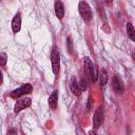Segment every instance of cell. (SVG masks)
<instances>
[{
	"mask_svg": "<svg viewBox=\"0 0 135 135\" xmlns=\"http://www.w3.org/2000/svg\"><path fill=\"white\" fill-rule=\"evenodd\" d=\"M66 45H68V51H69V53L72 54V53H73V42H72V39H71L70 37L66 39Z\"/></svg>",
	"mask_w": 135,
	"mask_h": 135,
	"instance_id": "14",
	"label": "cell"
},
{
	"mask_svg": "<svg viewBox=\"0 0 135 135\" xmlns=\"http://www.w3.org/2000/svg\"><path fill=\"white\" fill-rule=\"evenodd\" d=\"M89 135H96V133H95L94 131H90V132H89Z\"/></svg>",
	"mask_w": 135,
	"mask_h": 135,
	"instance_id": "19",
	"label": "cell"
},
{
	"mask_svg": "<svg viewBox=\"0 0 135 135\" xmlns=\"http://www.w3.org/2000/svg\"><path fill=\"white\" fill-rule=\"evenodd\" d=\"M21 28V17L20 14H16L12 21V30L14 33H18Z\"/></svg>",
	"mask_w": 135,
	"mask_h": 135,
	"instance_id": "8",
	"label": "cell"
},
{
	"mask_svg": "<svg viewBox=\"0 0 135 135\" xmlns=\"http://www.w3.org/2000/svg\"><path fill=\"white\" fill-rule=\"evenodd\" d=\"M88 101H89V102H88V111H90V110H91V107H92V102H93V101H92V98L89 97Z\"/></svg>",
	"mask_w": 135,
	"mask_h": 135,
	"instance_id": "17",
	"label": "cell"
},
{
	"mask_svg": "<svg viewBox=\"0 0 135 135\" xmlns=\"http://www.w3.org/2000/svg\"><path fill=\"white\" fill-rule=\"evenodd\" d=\"M127 34L131 40L135 41V30H134L132 23H127Z\"/></svg>",
	"mask_w": 135,
	"mask_h": 135,
	"instance_id": "12",
	"label": "cell"
},
{
	"mask_svg": "<svg viewBox=\"0 0 135 135\" xmlns=\"http://www.w3.org/2000/svg\"><path fill=\"white\" fill-rule=\"evenodd\" d=\"M57 102H58V91H54L49 98V105L51 107V109L55 110L57 108Z\"/></svg>",
	"mask_w": 135,
	"mask_h": 135,
	"instance_id": "11",
	"label": "cell"
},
{
	"mask_svg": "<svg viewBox=\"0 0 135 135\" xmlns=\"http://www.w3.org/2000/svg\"><path fill=\"white\" fill-rule=\"evenodd\" d=\"M103 116H104V114H103V108H102V105H100L95 111V114H94V117H93V124H94V128L95 129H98L100 127V124L103 121Z\"/></svg>",
	"mask_w": 135,
	"mask_h": 135,
	"instance_id": "5",
	"label": "cell"
},
{
	"mask_svg": "<svg viewBox=\"0 0 135 135\" xmlns=\"http://www.w3.org/2000/svg\"><path fill=\"white\" fill-rule=\"evenodd\" d=\"M79 88H80L81 92H82V91H84V90H86L88 85H86V82H85V80H83V79H82V80L79 82Z\"/></svg>",
	"mask_w": 135,
	"mask_h": 135,
	"instance_id": "16",
	"label": "cell"
},
{
	"mask_svg": "<svg viewBox=\"0 0 135 135\" xmlns=\"http://www.w3.org/2000/svg\"><path fill=\"white\" fill-rule=\"evenodd\" d=\"M99 78H100V84H101V85H105L107 82H108V79H109V77H108V73H107L105 70H102V71H101Z\"/></svg>",
	"mask_w": 135,
	"mask_h": 135,
	"instance_id": "13",
	"label": "cell"
},
{
	"mask_svg": "<svg viewBox=\"0 0 135 135\" xmlns=\"http://www.w3.org/2000/svg\"><path fill=\"white\" fill-rule=\"evenodd\" d=\"M112 84H113V88L115 90V92L119 95H121L123 92H124V86H123V83L120 79V77L118 75H115L113 77V80H112Z\"/></svg>",
	"mask_w": 135,
	"mask_h": 135,
	"instance_id": "7",
	"label": "cell"
},
{
	"mask_svg": "<svg viewBox=\"0 0 135 135\" xmlns=\"http://www.w3.org/2000/svg\"><path fill=\"white\" fill-rule=\"evenodd\" d=\"M55 14L58 19H62L64 16V7L61 1H56L55 2Z\"/></svg>",
	"mask_w": 135,
	"mask_h": 135,
	"instance_id": "9",
	"label": "cell"
},
{
	"mask_svg": "<svg viewBox=\"0 0 135 135\" xmlns=\"http://www.w3.org/2000/svg\"><path fill=\"white\" fill-rule=\"evenodd\" d=\"M51 62H52L53 73L55 75H57L58 72H59V66H60V55H59V52L56 49H54L51 53Z\"/></svg>",
	"mask_w": 135,
	"mask_h": 135,
	"instance_id": "3",
	"label": "cell"
},
{
	"mask_svg": "<svg viewBox=\"0 0 135 135\" xmlns=\"http://www.w3.org/2000/svg\"><path fill=\"white\" fill-rule=\"evenodd\" d=\"M132 57H133V59L135 60V51H133V52H132Z\"/></svg>",
	"mask_w": 135,
	"mask_h": 135,
	"instance_id": "20",
	"label": "cell"
},
{
	"mask_svg": "<svg viewBox=\"0 0 135 135\" xmlns=\"http://www.w3.org/2000/svg\"><path fill=\"white\" fill-rule=\"evenodd\" d=\"M32 101L30 98H23V99H20V100H17V102L15 103V113L18 114L19 112H21L22 110H24L25 108H28L31 105Z\"/></svg>",
	"mask_w": 135,
	"mask_h": 135,
	"instance_id": "6",
	"label": "cell"
},
{
	"mask_svg": "<svg viewBox=\"0 0 135 135\" xmlns=\"http://www.w3.org/2000/svg\"><path fill=\"white\" fill-rule=\"evenodd\" d=\"M78 11L82 17L83 20L85 21H90L92 19V11H91V7L90 5L84 2V1H80L79 4H78Z\"/></svg>",
	"mask_w": 135,
	"mask_h": 135,
	"instance_id": "2",
	"label": "cell"
},
{
	"mask_svg": "<svg viewBox=\"0 0 135 135\" xmlns=\"http://www.w3.org/2000/svg\"><path fill=\"white\" fill-rule=\"evenodd\" d=\"M83 65H84V71L86 73V75L93 80L95 81L97 79V69L96 66L93 65L92 61L90 60L89 57H85L84 60H83Z\"/></svg>",
	"mask_w": 135,
	"mask_h": 135,
	"instance_id": "1",
	"label": "cell"
},
{
	"mask_svg": "<svg viewBox=\"0 0 135 135\" xmlns=\"http://www.w3.org/2000/svg\"><path fill=\"white\" fill-rule=\"evenodd\" d=\"M7 135H17V131L15 129H12L7 132Z\"/></svg>",
	"mask_w": 135,
	"mask_h": 135,
	"instance_id": "18",
	"label": "cell"
},
{
	"mask_svg": "<svg viewBox=\"0 0 135 135\" xmlns=\"http://www.w3.org/2000/svg\"><path fill=\"white\" fill-rule=\"evenodd\" d=\"M33 91V86L30 84V83H25V84H22L20 88L14 90L12 93H11V96L12 97H19V96H22L24 94H28Z\"/></svg>",
	"mask_w": 135,
	"mask_h": 135,
	"instance_id": "4",
	"label": "cell"
},
{
	"mask_svg": "<svg viewBox=\"0 0 135 135\" xmlns=\"http://www.w3.org/2000/svg\"><path fill=\"white\" fill-rule=\"evenodd\" d=\"M0 59H1V61H0L1 65H4V64L6 63V59H7L6 54H5V53H1V55H0Z\"/></svg>",
	"mask_w": 135,
	"mask_h": 135,
	"instance_id": "15",
	"label": "cell"
},
{
	"mask_svg": "<svg viewBox=\"0 0 135 135\" xmlns=\"http://www.w3.org/2000/svg\"><path fill=\"white\" fill-rule=\"evenodd\" d=\"M70 88H71L72 92H73L75 95L79 96V95L81 94V90H80V88H79V83L77 82V80H76L75 77H72V78H71V81H70Z\"/></svg>",
	"mask_w": 135,
	"mask_h": 135,
	"instance_id": "10",
	"label": "cell"
}]
</instances>
